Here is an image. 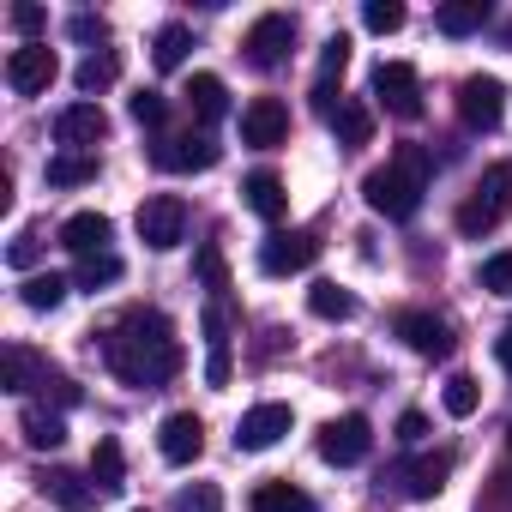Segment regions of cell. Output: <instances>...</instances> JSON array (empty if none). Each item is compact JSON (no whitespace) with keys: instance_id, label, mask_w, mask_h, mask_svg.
I'll list each match as a JSON object with an SVG mask.
<instances>
[{"instance_id":"6","label":"cell","mask_w":512,"mask_h":512,"mask_svg":"<svg viewBox=\"0 0 512 512\" xmlns=\"http://www.w3.org/2000/svg\"><path fill=\"white\" fill-rule=\"evenodd\" d=\"M139 241L145 247H157V253H169V247H181L187 241V205L175 199V193H151L145 205H139Z\"/></svg>"},{"instance_id":"35","label":"cell","mask_w":512,"mask_h":512,"mask_svg":"<svg viewBox=\"0 0 512 512\" xmlns=\"http://www.w3.org/2000/svg\"><path fill=\"white\" fill-rule=\"evenodd\" d=\"M440 404H446V416H476L482 386H476L470 374H452V380H446V392H440Z\"/></svg>"},{"instance_id":"14","label":"cell","mask_w":512,"mask_h":512,"mask_svg":"<svg viewBox=\"0 0 512 512\" xmlns=\"http://www.w3.org/2000/svg\"><path fill=\"white\" fill-rule=\"evenodd\" d=\"M55 139H61L67 151H97V145L109 139V115H103L97 103H67V109L55 115Z\"/></svg>"},{"instance_id":"23","label":"cell","mask_w":512,"mask_h":512,"mask_svg":"<svg viewBox=\"0 0 512 512\" xmlns=\"http://www.w3.org/2000/svg\"><path fill=\"white\" fill-rule=\"evenodd\" d=\"M19 428H25V446H37V452H55V446L67 440V422H61L55 410H43V404H25Z\"/></svg>"},{"instance_id":"25","label":"cell","mask_w":512,"mask_h":512,"mask_svg":"<svg viewBox=\"0 0 512 512\" xmlns=\"http://www.w3.org/2000/svg\"><path fill=\"white\" fill-rule=\"evenodd\" d=\"M446 476H452V458H446V452H434V458H416V464L404 470V482H410V500H434V494L446 488Z\"/></svg>"},{"instance_id":"42","label":"cell","mask_w":512,"mask_h":512,"mask_svg":"<svg viewBox=\"0 0 512 512\" xmlns=\"http://www.w3.org/2000/svg\"><path fill=\"white\" fill-rule=\"evenodd\" d=\"M398 440H404V446H422V440H428V416H422V410H404V416H398Z\"/></svg>"},{"instance_id":"46","label":"cell","mask_w":512,"mask_h":512,"mask_svg":"<svg viewBox=\"0 0 512 512\" xmlns=\"http://www.w3.org/2000/svg\"><path fill=\"white\" fill-rule=\"evenodd\" d=\"M506 332H512V326H506Z\"/></svg>"},{"instance_id":"38","label":"cell","mask_w":512,"mask_h":512,"mask_svg":"<svg viewBox=\"0 0 512 512\" xmlns=\"http://www.w3.org/2000/svg\"><path fill=\"white\" fill-rule=\"evenodd\" d=\"M482 290L512 296V253H488V260H482Z\"/></svg>"},{"instance_id":"31","label":"cell","mask_w":512,"mask_h":512,"mask_svg":"<svg viewBox=\"0 0 512 512\" xmlns=\"http://www.w3.org/2000/svg\"><path fill=\"white\" fill-rule=\"evenodd\" d=\"M187 49H193V31H187V25H163L157 43H151V61H157L163 73H175V67L187 61Z\"/></svg>"},{"instance_id":"32","label":"cell","mask_w":512,"mask_h":512,"mask_svg":"<svg viewBox=\"0 0 512 512\" xmlns=\"http://www.w3.org/2000/svg\"><path fill=\"white\" fill-rule=\"evenodd\" d=\"M308 308H314V320H350L356 314V296L338 290V284H314L308 290Z\"/></svg>"},{"instance_id":"19","label":"cell","mask_w":512,"mask_h":512,"mask_svg":"<svg viewBox=\"0 0 512 512\" xmlns=\"http://www.w3.org/2000/svg\"><path fill=\"white\" fill-rule=\"evenodd\" d=\"M37 488H43L49 500H61L67 512H85V506L97 500V482H85V476H73V470H43Z\"/></svg>"},{"instance_id":"12","label":"cell","mask_w":512,"mask_h":512,"mask_svg":"<svg viewBox=\"0 0 512 512\" xmlns=\"http://www.w3.org/2000/svg\"><path fill=\"white\" fill-rule=\"evenodd\" d=\"M290 139V109L278 103V97H253L247 109H241V145H253V151H278Z\"/></svg>"},{"instance_id":"26","label":"cell","mask_w":512,"mask_h":512,"mask_svg":"<svg viewBox=\"0 0 512 512\" xmlns=\"http://www.w3.org/2000/svg\"><path fill=\"white\" fill-rule=\"evenodd\" d=\"M434 25H440L446 37H470V31L488 25V7H482V0H446V7L434 13Z\"/></svg>"},{"instance_id":"28","label":"cell","mask_w":512,"mask_h":512,"mask_svg":"<svg viewBox=\"0 0 512 512\" xmlns=\"http://www.w3.org/2000/svg\"><path fill=\"white\" fill-rule=\"evenodd\" d=\"M253 512H314V500L296 482H260L253 488Z\"/></svg>"},{"instance_id":"15","label":"cell","mask_w":512,"mask_h":512,"mask_svg":"<svg viewBox=\"0 0 512 512\" xmlns=\"http://www.w3.org/2000/svg\"><path fill=\"white\" fill-rule=\"evenodd\" d=\"M157 452H163L169 464H193V458L205 452V422H199L193 410L163 416V428H157Z\"/></svg>"},{"instance_id":"29","label":"cell","mask_w":512,"mask_h":512,"mask_svg":"<svg viewBox=\"0 0 512 512\" xmlns=\"http://www.w3.org/2000/svg\"><path fill=\"white\" fill-rule=\"evenodd\" d=\"M115 73H121V61H115L109 49H91V55L79 61V73H73V85H79L85 97H97V91H109V85H115Z\"/></svg>"},{"instance_id":"21","label":"cell","mask_w":512,"mask_h":512,"mask_svg":"<svg viewBox=\"0 0 512 512\" xmlns=\"http://www.w3.org/2000/svg\"><path fill=\"white\" fill-rule=\"evenodd\" d=\"M91 482H97V494H121L127 488V458H121V440H97V452H91Z\"/></svg>"},{"instance_id":"43","label":"cell","mask_w":512,"mask_h":512,"mask_svg":"<svg viewBox=\"0 0 512 512\" xmlns=\"http://www.w3.org/2000/svg\"><path fill=\"white\" fill-rule=\"evenodd\" d=\"M43 398H55V404H79V386H73L67 374H49V380H43Z\"/></svg>"},{"instance_id":"8","label":"cell","mask_w":512,"mask_h":512,"mask_svg":"<svg viewBox=\"0 0 512 512\" xmlns=\"http://www.w3.org/2000/svg\"><path fill=\"white\" fill-rule=\"evenodd\" d=\"M247 67H260V73H272V67H284L290 61V49H296V19L290 13H266L260 25L247 31Z\"/></svg>"},{"instance_id":"7","label":"cell","mask_w":512,"mask_h":512,"mask_svg":"<svg viewBox=\"0 0 512 512\" xmlns=\"http://www.w3.org/2000/svg\"><path fill=\"white\" fill-rule=\"evenodd\" d=\"M500 115H506V85L488 79V73H470V79L458 85V121H464L470 133H494Z\"/></svg>"},{"instance_id":"24","label":"cell","mask_w":512,"mask_h":512,"mask_svg":"<svg viewBox=\"0 0 512 512\" xmlns=\"http://www.w3.org/2000/svg\"><path fill=\"white\" fill-rule=\"evenodd\" d=\"M49 187H85V181H97V151H61V157H49Z\"/></svg>"},{"instance_id":"33","label":"cell","mask_w":512,"mask_h":512,"mask_svg":"<svg viewBox=\"0 0 512 512\" xmlns=\"http://www.w3.org/2000/svg\"><path fill=\"white\" fill-rule=\"evenodd\" d=\"M73 284L79 290H109V284H121V260H115V253H91V260H79Z\"/></svg>"},{"instance_id":"20","label":"cell","mask_w":512,"mask_h":512,"mask_svg":"<svg viewBox=\"0 0 512 512\" xmlns=\"http://www.w3.org/2000/svg\"><path fill=\"white\" fill-rule=\"evenodd\" d=\"M0 368H7V392H43V380H49V362H37L25 344H7Z\"/></svg>"},{"instance_id":"40","label":"cell","mask_w":512,"mask_h":512,"mask_svg":"<svg viewBox=\"0 0 512 512\" xmlns=\"http://www.w3.org/2000/svg\"><path fill=\"white\" fill-rule=\"evenodd\" d=\"M127 109H133V121H139V127H163V115H169L163 91H139V97H133Z\"/></svg>"},{"instance_id":"34","label":"cell","mask_w":512,"mask_h":512,"mask_svg":"<svg viewBox=\"0 0 512 512\" xmlns=\"http://www.w3.org/2000/svg\"><path fill=\"white\" fill-rule=\"evenodd\" d=\"M193 272H199V284L211 290V302H223V296H229V266H223V253H217L211 241L199 247V260H193Z\"/></svg>"},{"instance_id":"9","label":"cell","mask_w":512,"mask_h":512,"mask_svg":"<svg viewBox=\"0 0 512 512\" xmlns=\"http://www.w3.org/2000/svg\"><path fill=\"white\" fill-rule=\"evenodd\" d=\"M55 73H61V61H55L49 43H19V49L7 55V85H13L19 97H43V91L55 85Z\"/></svg>"},{"instance_id":"2","label":"cell","mask_w":512,"mask_h":512,"mask_svg":"<svg viewBox=\"0 0 512 512\" xmlns=\"http://www.w3.org/2000/svg\"><path fill=\"white\" fill-rule=\"evenodd\" d=\"M428 175H434L428 145H398L392 163L362 181V199H368V211H380V217H416V205H422V193H428Z\"/></svg>"},{"instance_id":"11","label":"cell","mask_w":512,"mask_h":512,"mask_svg":"<svg viewBox=\"0 0 512 512\" xmlns=\"http://www.w3.org/2000/svg\"><path fill=\"white\" fill-rule=\"evenodd\" d=\"M368 446H374L368 416H338V422H326V428H320V458H326V464H338V470L362 464V458H368Z\"/></svg>"},{"instance_id":"45","label":"cell","mask_w":512,"mask_h":512,"mask_svg":"<svg viewBox=\"0 0 512 512\" xmlns=\"http://www.w3.org/2000/svg\"><path fill=\"white\" fill-rule=\"evenodd\" d=\"M73 37H79V43H103V37H109V25H103V19H91V13H79V19H73Z\"/></svg>"},{"instance_id":"18","label":"cell","mask_w":512,"mask_h":512,"mask_svg":"<svg viewBox=\"0 0 512 512\" xmlns=\"http://www.w3.org/2000/svg\"><path fill=\"white\" fill-rule=\"evenodd\" d=\"M241 193H247V211H253V217H266V223H278V217L290 211V193H284V181H278L272 169H253Z\"/></svg>"},{"instance_id":"16","label":"cell","mask_w":512,"mask_h":512,"mask_svg":"<svg viewBox=\"0 0 512 512\" xmlns=\"http://www.w3.org/2000/svg\"><path fill=\"white\" fill-rule=\"evenodd\" d=\"M398 338H404L416 356H428V362H446V356H452V326L434 320V314H398Z\"/></svg>"},{"instance_id":"4","label":"cell","mask_w":512,"mask_h":512,"mask_svg":"<svg viewBox=\"0 0 512 512\" xmlns=\"http://www.w3.org/2000/svg\"><path fill=\"white\" fill-rule=\"evenodd\" d=\"M314 260H320V241H314V229H272V235L260 241V272H266V278L308 272Z\"/></svg>"},{"instance_id":"37","label":"cell","mask_w":512,"mask_h":512,"mask_svg":"<svg viewBox=\"0 0 512 512\" xmlns=\"http://www.w3.org/2000/svg\"><path fill=\"white\" fill-rule=\"evenodd\" d=\"M175 512H223V494H217V482H193V488H181Z\"/></svg>"},{"instance_id":"36","label":"cell","mask_w":512,"mask_h":512,"mask_svg":"<svg viewBox=\"0 0 512 512\" xmlns=\"http://www.w3.org/2000/svg\"><path fill=\"white\" fill-rule=\"evenodd\" d=\"M362 25H368L374 37H392V31L404 25V7H398V0H368V7H362Z\"/></svg>"},{"instance_id":"3","label":"cell","mask_w":512,"mask_h":512,"mask_svg":"<svg viewBox=\"0 0 512 512\" xmlns=\"http://www.w3.org/2000/svg\"><path fill=\"white\" fill-rule=\"evenodd\" d=\"M506 211H512V163H494V169H482V181L458 205V229L464 235H488V229H500Z\"/></svg>"},{"instance_id":"10","label":"cell","mask_w":512,"mask_h":512,"mask_svg":"<svg viewBox=\"0 0 512 512\" xmlns=\"http://www.w3.org/2000/svg\"><path fill=\"white\" fill-rule=\"evenodd\" d=\"M290 428H296V410H290V404H253V410L235 422V452H266V446H278Z\"/></svg>"},{"instance_id":"44","label":"cell","mask_w":512,"mask_h":512,"mask_svg":"<svg viewBox=\"0 0 512 512\" xmlns=\"http://www.w3.org/2000/svg\"><path fill=\"white\" fill-rule=\"evenodd\" d=\"M7 260H13L19 272H31V266H37V235H19V241L7 247Z\"/></svg>"},{"instance_id":"30","label":"cell","mask_w":512,"mask_h":512,"mask_svg":"<svg viewBox=\"0 0 512 512\" xmlns=\"http://www.w3.org/2000/svg\"><path fill=\"white\" fill-rule=\"evenodd\" d=\"M332 127H338V139H344L350 151L374 139V115H368V103H356V97H344V103H338V115H332Z\"/></svg>"},{"instance_id":"22","label":"cell","mask_w":512,"mask_h":512,"mask_svg":"<svg viewBox=\"0 0 512 512\" xmlns=\"http://www.w3.org/2000/svg\"><path fill=\"white\" fill-rule=\"evenodd\" d=\"M187 103H193L199 121H223V115H229V91H223L217 73H193V79H187Z\"/></svg>"},{"instance_id":"39","label":"cell","mask_w":512,"mask_h":512,"mask_svg":"<svg viewBox=\"0 0 512 512\" xmlns=\"http://www.w3.org/2000/svg\"><path fill=\"white\" fill-rule=\"evenodd\" d=\"M344 67H350V37L338 31V37L326 43V55H320V79L332 85V79H344Z\"/></svg>"},{"instance_id":"5","label":"cell","mask_w":512,"mask_h":512,"mask_svg":"<svg viewBox=\"0 0 512 512\" xmlns=\"http://www.w3.org/2000/svg\"><path fill=\"white\" fill-rule=\"evenodd\" d=\"M374 97H380L386 115L422 121V79H416L410 61H380V67H374Z\"/></svg>"},{"instance_id":"17","label":"cell","mask_w":512,"mask_h":512,"mask_svg":"<svg viewBox=\"0 0 512 512\" xmlns=\"http://www.w3.org/2000/svg\"><path fill=\"white\" fill-rule=\"evenodd\" d=\"M109 235H115V223H109L103 211H73V217L61 223V247H73L79 260H91V253H109Z\"/></svg>"},{"instance_id":"13","label":"cell","mask_w":512,"mask_h":512,"mask_svg":"<svg viewBox=\"0 0 512 512\" xmlns=\"http://www.w3.org/2000/svg\"><path fill=\"white\" fill-rule=\"evenodd\" d=\"M217 157H223V145H217L211 133H181V139H163V145L151 151V163H157V169H169V175L217 169Z\"/></svg>"},{"instance_id":"1","label":"cell","mask_w":512,"mask_h":512,"mask_svg":"<svg viewBox=\"0 0 512 512\" xmlns=\"http://www.w3.org/2000/svg\"><path fill=\"white\" fill-rule=\"evenodd\" d=\"M103 362L115 368L121 386L151 392V386H163V380L181 374V338H175L169 314H157V308H133V314H121V320L109 326V338H103Z\"/></svg>"},{"instance_id":"27","label":"cell","mask_w":512,"mask_h":512,"mask_svg":"<svg viewBox=\"0 0 512 512\" xmlns=\"http://www.w3.org/2000/svg\"><path fill=\"white\" fill-rule=\"evenodd\" d=\"M19 302L37 308V314H55V308L67 302V278H55V272H31V278L19 284Z\"/></svg>"},{"instance_id":"41","label":"cell","mask_w":512,"mask_h":512,"mask_svg":"<svg viewBox=\"0 0 512 512\" xmlns=\"http://www.w3.org/2000/svg\"><path fill=\"white\" fill-rule=\"evenodd\" d=\"M43 25H49V13H43V7H13V31H19V37H31V43H37V31H43Z\"/></svg>"}]
</instances>
